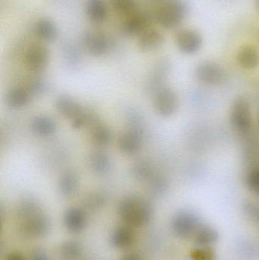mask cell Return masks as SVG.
I'll use <instances>...</instances> for the list:
<instances>
[{
  "instance_id": "9",
  "label": "cell",
  "mask_w": 259,
  "mask_h": 260,
  "mask_svg": "<svg viewBox=\"0 0 259 260\" xmlns=\"http://www.w3.org/2000/svg\"><path fill=\"white\" fill-rule=\"evenodd\" d=\"M82 43L91 56L99 57L109 51L110 41L103 32L87 31L82 36Z\"/></svg>"
},
{
  "instance_id": "28",
  "label": "cell",
  "mask_w": 259,
  "mask_h": 260,
  "mask_svg": "<svg viewBox=\"0 0 259 260\" xmlns=\"http://www.w3.org/2000/svg\"><path fill=\"white\" fill-rule=\"evenodd\" d=\"M132 173L135 178L140 180H147L152 177V170L147 162L138 161L132 167Z\"/></svg>"
},
{
  "instance_id": "23",
  "label": "cell",
  "mask_w": 259,
  "mask_h": 260,
  "mask_svg": "<svg viewBox=\"0 0 259 260\" xmlns=\"http://www.w3.org/2000/svg\"><path fill=\"white\" fill-rule=\"evenodd\" d=\"M90 165L94 172L103 174L110 170L111 160L106 153L102 151H96L90 157Z\"/></svg>"
},
{
  "instance_id": "14",
  "label": "cell",
  "mask_w": 259,
  "mask_h": 260,
  "mask_svg": "<svg viewBox=\"0 0 259 260\" xmlns=\"http://www.w3.org/2000/svg\"><path fill=\"white\" fill-rule=\"evenodd\" d=\"M164 42V38L161 32L155 29L149 28L139 35L138 45L142 51L151 52L158 50Z\"/></svg>"
},
{
  "instance_id": "35",
  "label": "cell",
  "mask_w": 259,
  "mask_h": 260,
  "mask_svg": "<svg viewBox=\"0 0 259 260\" xmlns=\"http://www.w3.org/2000/svg\"><path fill=\"white\" fill-rule=\"evenodd\" d=\"M256 4H257V6H258V7L259 9V0H256Z\"/></svg>"
},
{
  "instance_id": "32",
  "label": "cell",
  "mask_w": 259,
  "mask_h": 260,
  "mask_svg": "<svg viewBox=\"0 0 259 260\" xmlns=\"http://www.w3.org/2000/svg\"><path fill=\"white\" fill-rule=\"evenodd\" d=\"M30 260H49L45 252L41 250H36L31 253Z\"/></svg>"
},
{
  "instance_id": "16",
  "label": "cell",
  "mask_w": 259,
  "mask_h": 260,
  "mask_svg": "<svg viewBox=\"0 0 259 260\" xmlns=\"http://www.w3.org/2000/svg\"><path fill=\"white\" fill-rule=\"evenodd\" d=\"M64 222L70 232H79L85 227L86 215L85 212L79 208H70L64 215Z\"/></svg>"
},
{
  "instance_id": "27",
  "label": "cell",
  "mask_w": 259,
  "mask_h": 260,
  "mask_svg": "<svg viewBox=\"0 0 259 260\" xmlns=\"http://www.w3.org/2000/svg\"><path fill=\"white\" fill-rule=\"evenodd\" d=\"M82 253L80 246L74 241H68L62 244L60 249V254L62 259L76 260Z\"/></svg>"
},
{
  "instance_id": "4",
  "label": "cell",
  "mask_w": 259,
  "mask_h": 260,
  "mask_svg": "<svg viewBox=\"0 0 259 260\" xmlns=\"http://www.w3.org/2000/svg\"><path fill=\"white\" fill-rule=\"evenodd\" d=\"M154 105L157 112L164 117H170L177 111L179 99L172 88L161 87L155 91Z\"/></svg>"
},
{
  "instance_id": "33",
  "label": "cell",
  "mask_w": 259,
  "mask_h": 260,
  "mask_svg": "<svg viewBox=\"0 0 259 260\" xmlns=\"http://www.w3.org/2000/svg\"><path fill=\"white\" fill-rule=\"evenodd\" d=\"M6 260H26L24 256L18 252H13V253H9Z\"/></svg>"
},
{
  "instance_id": "1",
  "label": "cell",
  "mask_w": 259,
  "mask_h": 260,
  "mask_svg": "<svg viewBox=\"0 0 259 260\" xmlns=\"http://www.w3.org/2000/svg\"><path fill=\"white\" fill-rule=\"evenodd\" d=\"M118 213L128 226L140 228L150 221L152 209L150 203L142 197L130 195L121 200L119 205Z\"/></svg>"
},
{
  "instance_id": "29",
  "label": "cell",
  "mask_w": 259,
  "mask_h": 260,
  "mask_svg": "<svg viewBox=\"0 0 259 260\" xmlns=\"http://www.w3.org/2000/svg\"><path fill=\"white\" fill-rule=\"evenodd\" d=\"M246 184L252 192L259 196V165L253 167L248 173Z\"/></svg>"
},
{
  "instance_id": "13",
  "label": "cell",
  "mask_w": 259,
  "mask_h": 260,
  "mask_svg": "<svg viewBox=\"0 0 259 260\" xmlns=\"http://www.w3.org/2000/svg\"><path fill=\"white\" fill-rule=\"evenodd\" d=\"M56 108L59 114L71 120H74L85 111V109L77 101L68 95H62L58 98L56 102Z\"/></svg>"
},
{
  "instance_id": "17",
  "label": "cell",
  "mask_w": 259,
  "mask_h": 260,
  "mask_svg": "<svg viewBox=\"0 0 259 260\" xmlns=\"http://www.w3.org/2000/svg\"><path fill=\"white\" fill-rule=\"evenodd\" d=\"M86 13L88 19L93 23L104 22L108 15L106 3L103 0H87Z\"/></svg>"
},
{
  "instance_id": "6",
  "label": "cell",
  "mask_w": 259,
  "mask_h": 260,
  "mask_svg": "<svg viewBox=\"0 0 259 260\" xmlns=\"http://www.w3.org/2000/svg\"><path fill=\"white\" fill-rule=\"evenodd\" d=\"M200 227L199 218L192 212H179L172 221V229L175 235L182 238L195 236Z\"/></svg>"
},
{
  "instance_id": "2",
  "label": "cell",
  "mask_w": 259,
  "mask_h": 260,
  "mask_svg": "<svg viewBox=\"0 0 259 260\" xmlns=\"http://www.w3.org/2000/svg\"><path fill=\"white\" fill-rule=\"evenodd\" d=\"M188 6L184 0H166L155 13L160 25L167 30L176 28L185 19Z\"/></svg>"
},
{
  "instance_id": "31",
  "label": "cell",
  "mask_w": 259,
  "mask_h": 260,
  "mask_svg": "<svg viewBox=\"0 0 259 260\" xmlns=\"http://www.w3.org/2000/svg\"><path fill=\"white\" fill-rule=\"evenodd\" d=\"M150 186L154 192H161L165 190L167 183L162 177H152L150 178Z\"/></svg>"
},
{
  "instance_id": "21",
  "label": "cell",
  "mask_w": 259,
  "mask_h": 260,
  "mask_svg": "<svg viewBox=\"0 0 259 260\" xmlns=\"http://www.w3.org/2000/svg\"><path fill=\"white\" fill-rule=\"evenodd\" d=\"M31 128L35 133L40 136H49L56 132V122L50 117L40 115L32 120Z\"/></svg>"
},
{
  "instance_id": "26",
  "label": "cell",
  "mask_w": 259,
  "mask_h": 260,
  "mask_svg": "<svg viewBox=\"0 0 259 260\" xmlns=\"http://www.w3.org/2000/svg\"><path fill=\"white\" fill-rule=\"evenodd\" d=\"M112 7L118 13L129 15L136 11L138 0H110Z\"/></svg>"
},
{
  "instance_id": "34",
  "label": "cell",
  "mask_w": 259,
  "mask_h": 260,
  "mask_svg": "<svg viewBox=\"0 0 259 260\" xmlns=\"http://www.w3.org/2000/svg\"><path fill=\"white\" fill-rule=\"evenodd\" d=\"M120 260H144L139 255L135 253H129V254L125 255Z\"/></svg>"
},
{
  "instance_id": "3",
  "label": "cell",
  "mask_w": 259,
  "mask_h": 260,
  "mask_svg": "<svg viewBox=\"0 0 259 260\" xmlns=\"http://www.w3.org/2000/svg\"><path fill=\"white\" fill-rule=\"evenodd\" d=\"M231 126L242 134H247L252 128L250 104L246 98L239 96L233 102L230 114Z\"/></svg>"
},
{
  "instance_id": "7",
  "label": "cell",
  "mask_w": 259,
  "mask_h": 260,
  "mask_svg": "<svg viewBox=\"0 0 259 260\" xmlns=\"http://www.w3.org/2000/svg\"><path fill=\"white\" fill-rule=\"evenodd\" d=\"M196 76L200 82L208 85H220L226 81V72L215 62H203L196 70Z\"/></svg>"
},
{
  "instance_id": "12",
  "label": "cell",
  "mask_w": 259,
  "mask_h": 260,
  "mask_svg": "<svg viewBox=\"0 0 259 260\" xmlns=\"http://www.w3.org/2000/svg\"><path fill=\"white\" fill-rule=\"evenodd\" d=\"M152 18L147 12L135 11L128 15L123 24V31L129 35H140L151 28Z\"/></svg>"
},
{
  "instance_id": "22",
  "label": "cell",
  "mask_w": 259,
  "mask_h": 260,
  "mask_svg": "<svg viewBox=\"0 0 259 260\" xmlns=\"http://www.w3.org/2000/svg\"><path fill=\"white\" fill-rule=\"evenodd\" d=\"M91 139L97 147L107 146L112 139V133L107 126L97 122L91 128Z\"/></svg>"
},
{
  "instance_id": "11",
  "label": "cell",
  "mask_w": 259,
  "mask_h": 260,
  "mask_svg": "<svg viewBox=\"0 0 259 260\" xmlns=\"http://www.w3.org/2000/svg\"><path fill=\"white\" fill-rule=\"evenodd\" d=\"M176 43L182 53L193 55L199 51L202 47V38L196 30L184 29L176 35Z\"/></svg>"
},
{
  "instance_id": "10",
  "label": "cell",
  "mask_w": 259,
  "mask_h": 260,
  "mask_svg": "<svg viewBox=\"0 0 259 260\" xmlns=\"http://www.w3.org/2000/svg\"><path fill=\"white\" fill-rule=\"evenodd\" d=\"M143 135L141 129L132 128L120 135L118 140L119 149L125 155L137 154L142 146Z\"/></svg>"
},
{
  "instance_id": "19",
  "label": "cell",
  "mask_w": 259,
  "mask_h": 260,
  "mask_svg": "<svg viewBox=\"0 0 259 260\" xmlns=\"http://www.w3.org/2000/svg\"><path fill=\"white\" fill-rule=\"evenodd\" d=\"M237 60L239 65L246 70H252L259 66V53L252 46H245L239 50Z\"/></svg>"
},
{
  "instance_id": "8",
  "label": "cell",
  "mask_w": 259,
  "mask_h": 260,
  "mask_svg": "<svg viewBox=\"0 0 259 260\" xmlns=\"http://www.w3.org/2000/svg\"><path fill=\"white\" fill-rule=\"evenodd\" d=\"M50 53L47 47L44 44H33L26 51L24 62L30 71L39 73L45 70L48 65Z\"/></svg>"
},
{
  "instance_id": "18",
  "label": "cell",
  "mask_w": 259,
  "mask_h": 260,
  "mask_svg": "<svg viewBox=\"0 0 259 260\" xmlns=\"http://www.w3.org/2000/svg\"><path fill=\"white\" fill-rule=\"evenodd\" d=\"M36 36L44 41L52 42L58 36V28L55 23L48 18H42L36 21L34 26Z\"/></svg>"
},
{
  "instance_id": "30",
  "label": "cell",
  "mask_w": 259,
  "mask_h": 260,
  "mask_svg": "<svg viewBox=\"0 0 259 260\" xmlns=\"http://www.w3.org/2000/svg\"><path fill=\"white\" fill-rule=\"evenodd\" d=\"M193 260H215L214 251L210 248L198 249L191 253Z\"/></svg>"
},
{
  "instance_id": "20",
  "label": "cell",
  "mask_w": 259,
  "mask_h": 260,
  "mask_svg": "<svg viewBox=\"0 0 259 260\" xmlns=\"http://www.w3.org/2000/svg\"><path fill=\"white\" fill-rule=\"evenodd\" d=\"M32 95L27 88H15L10 90L6 97L8 105L13 109H19L26 106Z\"/></svg>"
},
{
  "instance_id": "25",
  "label": "cell",
  "mask_w": 259,
  "mask_h": 260,
  "mask_svg": "<svg viewBox=\"0 0 259 260\" xmlns=\"http://www.w3.org/2000/svg\"><path fill=\"white\" fill-rule=\"evenodd\" d=\"M196 243L202 246L214 244L218 239V233L209 226H201L195 235Z\"/></svg>"
},
{
  "instance_id": "15",
  "label": "cell",
  "mask_w": 259,
  "mask_h": 260,
  "mask_svg": "<svg viewBox=\"0 0 259 260\" xmlns=\"http://www.w3.org/2000/svg\"><path fill=\"white\" fill-rule=\"evenodd\" d=\"M130 226H120L116 229L111 236V244L120 250L129 248L135 241V234Z\"/></svg>"
},
{
  "instance_id": "24",
  "label": "cell",
  "mask_w": 259,
  "mask_h": 260,
  "mask_svg": "<svg viewBox=\"0 0 259 260\" xmlns=\"http://www.w3.org/2000/svg\"><path fill=\"white\" fill-rule=\"evenodd\" d=\"M79 186V180L73 172H66L59 179V189L64 197H69L76 193Z\"/></svg>"
},
{
  "instance_id": "5",
  "label": "cell",
  "mask_w": 259,
  "mask_h": 260,
  "mask_svg": "<svg viewBox=\"0 0 259 260\" xmlns=\"http://www.w3.org/2000/svg\"><path fill=\"white\" fill-rule=\"evenodd\" d=\"M21 232L24 235L31 238L44 236L50 229V221L47 215L41 211L21 218Z\"/></svg>"
}]
</instances>
